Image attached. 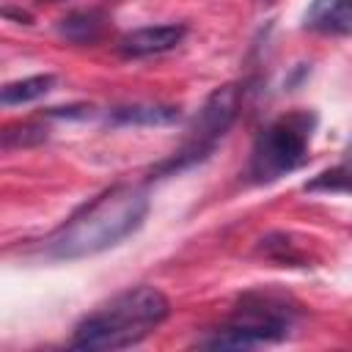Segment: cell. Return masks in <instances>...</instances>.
<instances>
[{"label": "cell", "mask_w": 352, "mask_h": 352, "mask_svg": "<svg viewBox=\"0 0 352 352\" xmlns=\"http://www.w3.org/2000/svg\"><path fill=\"white\" fill-rule=\"evenodd\" d=\"M346 157H352V140H349V146H346Z\"/></svg>", "instance_id": "cell-13"}, {"label": "cell", "mask_w": 352, "mask_h": 352, "mask_svg": "<svg viewBox=\"0 0 352 352\" xmlns=\"http://www.w3.org/2000/svg\"><path fill=\"white\" fill-rule=\"evenodd\" d=\"M170 316V300L162 289L140 283L113 294L74 327L72 346L91 352L126 349L148 338Z\"/></svg>", "instance_id": "cell-2"}, {"label": "cell", "mask_w": 352, "mask_h": 352, "mask_svg": "<svg viewBox=\"0 0 352 352\" xmlns=\"http://www.w3.org/2000/svg\"><path fill=\"white\" fill-rule=\"evenodd\" d=\"M305 190H311V192H349L352 195V170L349 168H330V170L319 173L316 179H311L305 184Z\"/></svg>", "instance_id": "cell-11"}, {"label": "cell", "mask_w": 352, "mask_h": 352, "mask_svg": "<svg viewBox=\"0 0 352 352\" xmlns=\"http://www.w3.org/2000/svg\"><path fill=\"white\" fill-rule=\"evenodd\" d=\"M314 129H316L314 110H289L275 121H270L258 132L250 148V165H248L250 179L256 184H270L305 165Z\"/></svg>", "instance_id": "cell-4"}, {"label": "cell", "mask_w": 352, "mask_h": 352, "mask_svg": "<svg viewBox=\"0 0 352 352\" xmlns=\"http://www.w3.org/2000/svg\"><path fill=\"white\" fill-rule=\"evenodd\" d=\"M148 214V195L132 184H116L82 204L60 228H55L44 250L52 258L74 261L116 248L132 236Z\"/></svg>", "instance_id": "cell-1"}, {"label": "cell", "mask_w": 352, "mask_h": 352, "mask_svg": "<svg viewBox=\"0 0 352 352\" xmlns=\"http://www.w3.org/2000/svg\"><path fill=\"white\" fill-rule=\"evenodd\" d=\"M58 33L74 44H91L102 33V16L96 11H74L58 22Z\"/></svg>", "instance_id": "cell-10"}, {"label": "cell", "mask_w": 352, "mask_h": 352, "mask_svg": "<svg viewBox=\"0 0 352 352\" xmlns=\"http://www.w3.org/2000/svg\"><path fill=\"white\" fill-rule=\"evenodd\" d=\"M47 138V129L38 124H19V126H8L3 132V146H30Z\"/></svg>", "instance_id": "cell-12"}, {"label": "cell", "mask_w": 352, "mask_h": 352, "mask_svg": "<svg viewBox=\"0 0 352 352\" xmlns=\"http://www.w3.org/2000/svg\"><path fill=\"white\" fill-rule=\"evenodd\" d=\"M261 3H275V0H261Z\"/></svg>", "instance_id": "cell-14"}, {"label": "cell", "mask_w": 352, "mask_h": 352, "mask_svg": "<svg viewBox=\"0 0 352 352\" xmlns=\"http://www.w3.org/2000/svg\"><path fill=\"white\" fill-rule=\"evenodd\" d=\"M179 107L170 104H126V107H113L110 110V121L113 124H146V126H162V124H173L179 121Z\"/></svg>", "instance_id": "cell-8"}, {"label": "cell", "mask_w": 352, "mask_h": 352, "mask_svg": "<svg viewBox=\"0 0 352 352\" xmlns=\"http://www.w3.org/2000/svg\"><path fill=\"white\" fill-rule=\"evenodd\" d=\"M184 36H187V25H176V22L146 25V28H138V30L126 33L118 41V50H121L124 58H151V55L170 52L173 47L182 44Z\"/></svg>", "instance_id": "cell-6"}, {"label": "cell", "mask_w": 352, "mask_h": 352, "mask_svg": "<svg viewBox=\"0 0 352 352\" xmlns=\"http://www.w3.org/2000/svg\"><path fill=\"white\" fill-rule=\"evenodd\" d=\"M239 104H242V88L236 82H226V85L214 88L204 99L198 113L192 116V121H190V126L184 132L182 146L173 151L170 160L157 165V173H173V170L190 168V165L201 162L204 157H209L212 148L220 143V138L236 121Z\"/></svg>", "instance_id": "cell-5"}, {"label": "cell", "mask_w": 352, "mask_h": 352, "mask_svg": "<svg viewBox=\"0 0 352 352\" xmlns=\"http://www.w3.org/2000/svg\"><path fill=\"white\" fill-rule=\"evenodd\" d=\"M302 28L322 36H352V0H311Z\"/></svg>", "instance_id": "cell-7"}, {"label": "cell", "mask_w": 352, "mask_h": 352, "mask_svg": "<svg viewBox=\"0 0 352 352\" xmlns=\"http://www.w3.org/2000/svg\"><path fill=\"white\" fill-rule=\"evenodd\" d=\"M297 319V308L289 297L275 292H248L242 294L234 316L198 338V346L206 349H253L280 344Z\"/></svg>", "instance_id": "cell-3"}, {"label": "cell", "mask_w": 352, "mask_h": 352, "mask_svg": "<svg viewBox=\"0 0 352 352\" xmlns=\"http://www.w3.org/2000/svg\"><path fill=\"white\" fill-rule=\"evenodd\" d=\"M55 85V74H33L25 80H14L0 91V102L6 107H16V104H30L41 96H47Z\"/></svg>", "instance_id": "cell-9"}]
</instances>
